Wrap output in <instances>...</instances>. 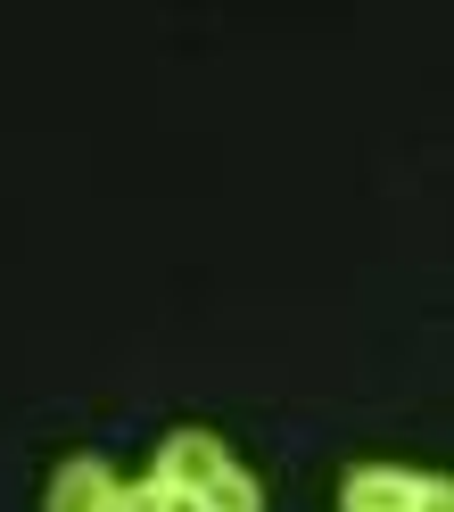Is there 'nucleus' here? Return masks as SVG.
Segmentation results:
<instances>
[{
	"instance_id": "f257e3e1",
	"label": "nucleus",
	"mask_w": 454,
	"mask_h": 512,
	"mask_svg": "<svg viewBox=\"0 0 454 512\" xmlns=\"http://www.w3.org/2000/svg\"><path fill=\"white\" fill-rule=\"evenodd\" d=\"M149 488L166 496L174 512H265V488H256V471L232 463V446L207 438V430H174L157 446V471Z\"/></svg>"
},
{
	"instance_id": "f03ea898",
	"label": "nucleus",
	"mask_w": 454,
	"mask_h": 512,
	"mask_svg": "<svg viewBox=\"0 0 454 512\" xmlns=\"http://www.w3.org/2000/svg\"><path fill=\"white\" fill-rule=\"evenodd\" d=\"M339 512H454V488H446V479H421V471L364 463V471H347Z\"/></svg>"
},
{
	"instance_id": "7ed1b4c3",
	"label": "nucleus",
	"mask_w": 454,
	"mask_h": 512,
	"mask_svg": "<svg viewBox=\"0 0 454 512\" xmlns=\"http://www.w3.org/2000/svg\"><path fill=\"white\" fill-rule=\"evenodd\" d=\"M42 512H116V471H108V463H91V455L58 463L50 504H42Z\"/></svg>"
},
{
	"instance_id": "20e7f679",
	"label": "nucleus",
	"mask_w": 454,
	"mask_h": 512,
	"mask_svg": "<svg viewBox=\"0 0 454 512\" xmlns=\"http://www.w3.org/2000/svg\"><path fill=\"white\" fill-rule=\"evenodd\" d=\"M116 512H174V504H166V496H157L149 479H141V488H116Z\"/></svg>"
}]
</instances>
